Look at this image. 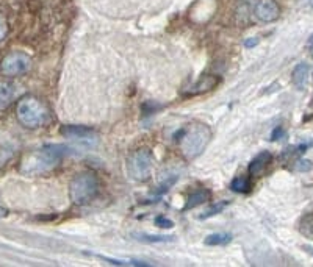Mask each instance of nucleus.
Here are the masks:
<instances>
[{
    "label": "nucleus",
    "instance_id": "1",
    "mask_svg": "<svg viewBox=\"0 0 313 267\" xmlns=\"http://www.w3.org/2000/svg\"><path fill=\"white\" fill-rule=\"evenodd\" d=\"M67 153V147L61 144H47L36 150H30L22 155L19 163V172L25 177L44 175L53 171Z\"/></svg>",
    "mask_w": 313,
    "mask_h": 267
},
{
    "label": "nucleus",
    "instance_id": "2",
    "mask_svg": "<svg viewBox=\"0 0 313 267\" xmlns=\"http://www.w3.org/2000/svg\"><path fill=\"white\" fill-rule=\"evenodd\" d=\"M16 116L17 121L25 128H39L46 125L51 119L49 108L36 97L21 98L16 108Z\"/></svg>",
    "mask_w": 313,
    "mask_h": 267
},
{
    "label": "nucleus",
    "instance_id": "3",
    "mask_svg": "<svg viewBox=\"0 0 313 267\" xmlns=\"http://www.w3.org/2000/svg\"><path fill=\"white\" fill-rule=\"evenodd\" d=\"M211 132L207 125L204 124H193L187 130L182 132L180 139V152L187 160H194L198 158L204 150L207 144L210 142Z\"/></svg>",
    "mask_w": 313,
    "mask_h": 267
},
{
    "label": "nucleus",
    "instance_id": "4",
    "mask_svg": "<svg viewBox=\"0 0 313 267\" xmlns=\"http://www.w3.org/2000/svg\"><path fill=\"white\" fill-rule=\"evenodd\" d=\"M97 187H99V181L94 174H78L69 184V197L75 205H85L97 194Z\"/></svg>",
    "mask_w": 313,
    "mask_h": 267
},
{
    "label": "nucleus",
    "instance_id": "5",
    "mask_svg": "<svg viewBox=\"0 0 313 267\" xmlns=\"http://www.w3.org/2000/svg\"><path fill=\"white\" fill-rule=\"evenodd\" d=\"M127 171L130 178L136 181H144L152 175L154 171V155L149 148H140L129 156Z\"/></svg>",
    "mask_w": 313,
    "mask_h": 267
},
{
    "label": "nucleus",
    "instance_id": "6",
    "mask_svg": "<svg viewBox=\"0 0 313 267\" xmlns=\"http://www.w3.org/2000/svg\"><path fill=\"white\" fill-rule=\"evenodd\" d=\"M32 66V58L24 52H11L8 53L2 63H0V71L6 77H17L25 74Z\"/></svg>",
    "mask_w": 313,
    "mask_h": 267
},
{
    "label": "nucleus",
    "instance_id": "7",
    "mask_svg": "<svg viewBox=\"0 0 313 267\" xmlns=\"http://www.w3.org/2000/svg\"><path fill=\"white\" fill-rule=\"evenodd\" d=\"M256 16L261 22H272L279 19L280 8L276 0H260L256 6Z\"/></svg>",
    "mask_w": 313,
    "mask_h": 267
},
{
    "label": "nucleus",
    "instance_id": "8",
    "mask_svg": "<svg viewBox=\"0 0 313 267\" xmlns=\"http://www.w3.org/2000/svg\"><path fill=\"white\" fill-rule=\"evenodd\" d=\"M219 78L216 75H207L202 77L199 82H196L191 88H190V95H198V94H204L207 91H211L213 88H216L219 85Z\"/></svg>",
    "mask_w": 313,
    "mask_h": 267
},
{
    "label": "nucleus",
    "instance_id": "9",
    "mask_svg": "<svg viewBox=\"0 0 313 267\" xmlns=\"http://www.w3.org/2000/svg\"><path fill=\"white\" fill-rule=\"evenodd\" d=\"M271 163V153L269 152H260L249 164V175L259 177L266 171V167Z\"/></svg>",
    "mask_w": 313,
    "mask_h": 267
},
{
    "label": "nucleus",
    "instance_id": "10",
    "mask_svg": "<svg viewBox=\"0 0 313 267\" xmlns=\"http://www.w3.org/2000/svg\"><path fill=\"white\" fill-rule=\"evenodd\" d=\"M16 94H17V86L14 83L0 82V110H5L13 102Z\"/></svg>",
    "mask_w": 313,
    "mask_h": 267
},
{
    "label": "nucleus",
    "instance_id": "11",
    "mask_svg": "<svg viewBox=\"0 0 313 267\" xmlns=\"http://www.w3.org/2000/svg\"><path fill=\"white\" fill-rule=\"evenodd\" d=\"M310 75V64L309 63H299L295 71H293V83L298 89H304L309 83Z\"/></svg>",
    "mask_w": 313,
    "mask_h": 267
},
{
    "label": "nucleus",
    "instance_id": "12",
    "mask_svg": "<svg viewBox=\"0 0 313 267\" xmlns=\"http://www.w3.org/2000/svg\"><path fill=\"white\" fill-rule=\"evenodd\" d=\"M93 130L88 127L82 125H64L61 128V134L66 137H77V139H88L90 136H93Z\"/></svg>",
    "mask_w": 313,
    "mask_h": 267
},
{
    "label": "nucleus",
    "instance_id": "13",
    "mask_svg": "<svg viewBox=\"0 0 313 267\" xmlns=\"http://www.w3.org/2000/svg\"><path fill=\"white\" fill-rule=\"evenodd\" d=\"M209 199H210V192H209L207 189H198V191L193 192V194L188 197L187 205L183 206V210H185V211L193 210V208H196V206H199V205L205 203Z\"/></svg>",
    "mask_w": 313,
    "mask_h": 267
},
{
    "label": "nucleus",
    "instance_id": "14",
    "mask_svg": "<svg viewBox=\"0 0 313 267\" xmlns=\"http://www.w3.org/2000/svg\"><path fill=\"white\" fill-rule=\"evenodd\" d=\"M230 189L235 191V192H240V194L249 192L251 191V180L248 177H244V175L235 177L232 180V183H230Z\"/></svg>",
    "mask_w": 313,
    "mask_h": 267
},
{
    "label": "nucleus",
    "instance_id": "15",
    "mask_svg": "<svg viewBox=\"0 0 313 267\" xmlns=\"http://www.w3.org/2000/svg\"><path fill=\"white\" fill-rule=\"evenodd\" d=\"M232 234L229 233H216V234H210L205 239V244L207 245H227L229 242H232Z\"/></svg>",
    "mask_w": 313,
    "mask_h": 267
},
{
    "label": "nucleus",
    "instance_id": "16",
    "mask_svg": "<svg viewBox=\"0 0 313 267\" xmlns=\"http://www.w3.org/2000/svg\"><path fill=\"white\" fill-rule=\"evenodd\" d=\"M227 206V202H221V203H214L211 206H209L207 210H205L201 216H199V219H207V217H211V216H216L219 214L224 208Z\"/></svg>",
    "mask_w": 313,
    "mask_h": 267
},
{
    "label": "nucleus",
    "instance_id": "17",
    "mask_svg": "<svg viewBox=\"0 0 313 267\" xmlns=\"http://www.w3.org/2000/svg\"><path fill=\"white\" fill-rule=\"evenodd\" d=\"M136 239L143 242H169L172 241V236H152V234H135Z\"/></svg>",
    "mask_w": 313,
    "mask_h": 267
},
{
    "label": "nucleus",
    "instance_id": "18",
    "mask_svg": "<svg viewBox=\"0 0 313 267\" xmlns=\"http://www.w3.org/2000/svg\"><path fill=\"white\" fill-rule=\"evenodd\" d=\"M97 258H101L106 263H110L113 266H149L148 263H141V261H125V260H113V258H106V256H97Z\"/></svg>",
    "mask_w": 313,
    "mask_h": 267
},
{
    "label": "nucleus",
    "instance_id": "19",
    "mask_svg": "<svg viewBox=\"0 0 313 267\" xmlns=\"http://www.w3.org/2000/svg\"><path fill=\"white\" fill-rule=\"evenodd\" d=\"M295 169L299 171V172H309V171L313 169V163L310 160H299L295 164Z\"/></svg>",
    "mask_w": 313,
    "mask_h": 267
},
{
    "label": "nucleus",
    "instance_id": "20",
    "mask_svg": "<svg viewBox=\"0 0 313 267\" xmlns=\"http://www.w3.org/2000/svg\"><path fill=\"white\" fill-rule=\"evenodd\" d=\"M6 35H8V22L6 19L0 14V41H3Z\"/></svg>",
    "mask_w": 313,
    "mask_h": 267
},
{
    "label": "nucleus",
    "instance_id": "21",
    "mask_svg": "<svg viewBox=\"0 0 313 267\" xmlns=\"http://www.w3.org/2000/svg\"><path fill=\"white\" fill-rule=\"evenodd\" d=\"M155 223L158 225V226H161V228H171V226L174 225L169 219H166V217H163V216L156 217V219H155Z\"/></svg>",
    "mask_w": 313,
    "mask_h": 267
},
{
    "label": "nucleus",
    "instance_id": "22",
    "mask_svg": "<svg viewBox=\"0 0 313 267\" xmlns=\"http://www.w3.org/2000/svg\"><path fill=\"white\" fill-rule=\"evenodd\" d=\"M259 43H260V39L257 36H252V38H249V39H246V41H244V47L252 48V47H256Z\"/></svg>",
    "mask_w": 313,
    "mask_h": 267
},
{
    "label": "nucleus",
    "instance_id": "23",
    "mask_svg": "<svg viewBox=\"0 0 313 267\" xmlns=\"http://www.w3.org/2000/svg\"><path fill=\"white\" fill-rule=\"evenodd\" d=\"M283 134H285V132L282 130V127H277L276 130L272 132V134H271V141H279Z\"/></svg>",
    "mask_w": 313,
    "mask_h": 267
},
{
    "label": "nucleus",
    "instance_id": "24",
    "mask_svg": "<svg viewBox=\"0 0 313 267\" xmlns=\"http://www.w3.org/2000/svg\"><path fill=\"white\" fill-rule=\"evenodd\" d=\"M6 161V155H5V152H2L0 150V167L3 166V163Z\"/></svg>",
    "mask_w": 313,
    "mask_h": 267
},
{
    "label": "nucleus",
    "instance_id": "25",
    "mask_svg": "<svg viewBox=\"0 0 313 267\" xmlns=\"http://www.w3.org/2000/svg\"><path fill=\"white\" fill-rule=\"evenodd\" d=\"M6 216H8V211L3 206H0V219H2V217H6Z\"/></svg>",
    "mask_w": 313,
    "mask_h": 267
},
{
    "label": "nucleus",
    "instance_id": "26",
    "mask_svg": "<svg viewBox=\"0 0 313 267\" xmlns=\"http://www.w3.org/2000/svg\"><path fill=\"white\" fill-rule=\"evenodd\" d=\"M304 250H306L307 253H310V255L313 256V249H312V247H309V245H306V247H304Z\"/></svg>",
    "mask_w": 313,
    "mask_h": 267
},
{
    "label": "nucleus",
    "instance_id": "27",
    "mask_svg": "<svg viewBox=\"0 0 313 267\" xmlns=\"http://www.w3.org/2000/svg\"><path fill=\"white\" fill-rule=\"evenodd\" d=\"M309 45H312V47H313V35L309 38Z\"/></svg>",
    "mask_w": 313,
    "mask_h": 267
}]
</instances>
